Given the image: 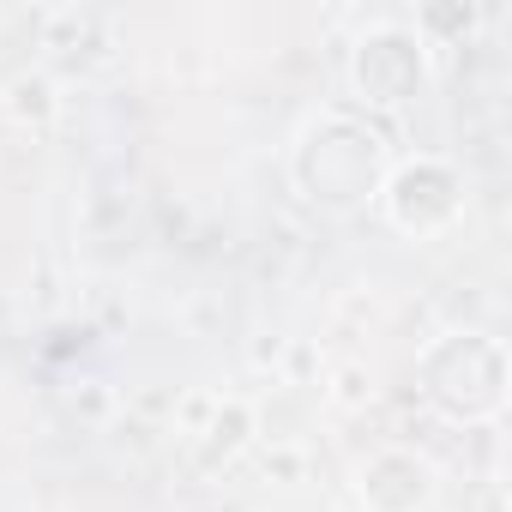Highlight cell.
Returning <instances> with one entry per match:
<instances>
[{
    "mask_svg": "<svg viewBox=\"0 0 512 512\" xmlns=\"http://www.w3.org/2000/svg\"><path fill=\"white\" fill-rule=\"evenodd\" d=\"M392 157H386V133L350 109H326L314 115L296 145H290V181L308 205L320 211H356L368 199H380Z\"/></svg>",
    "mask_w": 512,
    "mask_h": 512,
    "instance_id": "1",
    "label": "cell"
},
{
    "mask_svg": "<svg viewBox=\"0 0 512 512\" xmlns=\"http://www.w3.org/2000/svg\"><path fill=\"white\" fill-rule=\"evenodd\" d=\"M506 344L488 332H440L416 356V392L452 422H494L506 410Z\"/></svg>",
    "mask_w": 512,
    "mask_h": 512,
    "instance_id": "2",
    "label": "cell"
},
{
    "mask_svg": "<svg viewBox=\"0 0 512 512\" xmlns=\"http://www.w3.org/2000/svg\"><path fill=\"white\" fill-rule=\"evenodd\" d=\"M350 91L362 109H404L428 91V43L398 25L380 19L350 43Z\"/></svg>",
    "mask_w": 512,
    "mask_h": 512,
    "instance_id": "3",
    "label": "cell"
},
{
    "mask_svg": "<svg viewBox=\"0 0 512 512\" xmlns=\"http://www.w3.org/2000/svg\"><path fill=\"white\" fill-rule=\"evenodd\" d=\"M380 211H386V223L398 235H416V241L446 235L464 217V169L446 163V157H434V151L404 157L380 181Z\"/></svg>",
    "mask_w": 512,
    "mask_h": 512,
    "instance_id": "4",
    "label": "cell"
},
{
    "mask_svg": "<svg viewBox=\"0 0 512 512\" xmlns=\"http://www.w3.org/2000/svg\"><path fill=\"white\" fill-rule=\"evenodd\" d=\"M356 500L362 512H428L434 464L410 446H380L356 464Z\"/></svg>",
    "mask_w": 512,
    "mask_h": 512,
    "instance_id": "5",
    "label": "cell"
},
{
    "mask_svg": "<svg viewBox=\"0 0 512 512\" xmlns=\"http://www.w3.org/2000/svg\"><path fill=\"white\" fill-rule=\"evenodd\" d=\"M253 434H260V410H253L247 398H211V410H205V422L187 434V458H193V470L199 476H217V470H229V464H241V452L253 446Z\"/></svg>",
    "mask_w": 512,
    "mask_h": 512,
    "instance_id": "6",
    "label": "cell"
},
{
    "mask_svg": "<svg viewBox=\"0 0 512 512\" xmlns=\"http://www.w3.org/2000/svg\"><path fill=\"white\" fill-rule=\"evenodd\" d=\"M0 103H7V115H13L19 127H37V133H43V127L61 115V85H55L49 73H13Z\"/></svg>",
    "mask_w": 512,
    "mask_h": 512,
    "instance_id": "7",
    "label": "cell"
},
{
    "mask_svg": "<svg viewBox=\"0 0 512 512\" xmlns=\"http://www.w3.org/2000/svg\"><path fill=\"white\" fill-rule=\"evenodd\" d=\"M374 368L368 362H338L332 374H326V398L338 404V410H368L374 404Z\"/></svg>",
    "mask_w": 512,
    "mask_h": 512,
    "instance_id": "8",
    "label": "cell"
},
{
    "mask_svg": "<svg viewBox=\"0 0 512 512\" xmlns=\"http://www.w3.org/2000/svg\"><path fill=\"white\" fill-rule=\"evenodd\" d=\"M470 25H476V13H470V7H422L410 31H416V37L434 49V37H464Z\"/></svg>",
    "mask_w": 512,
    "mask_h": 512,
    "instance_id": "9",
    "label": "cell"
},
{
    "mask_svg": "<svg viewBox=\"0 0 512 512\" xmlns=\"http://www.w3.org/2000/svg\"><path fill=\"white\" fill-rule=\"evenodd\" d=\"M211 398H217V392H193V398H181V410H175V428H181V434H193V428L205 422Z\"/></svg>",
    "mask_w": 512,
    "mask_h": 512,
    "instance_id": "10",
    "label": "cell"
},
{
    "mask_svg": "<svg viewBox=\"0 0 512 512\" xmlns=\"http://www.w3.org/2000/svg\"><path fill=\"white\" fill-rule=\"evenodd\" d=\"M302 464H308V458H302V446H284V452H272V458H266V476H302Z\"/></svg>",
    "mask_w": 512,
    "mask_h": 512,
    "instance_id": "11",
    "label": "cell"
},
{
    "mask_svg": "<svg viewBox=\"0 0 512 512\" xmlns=\"http://www.w3.org/2000/svg\"><path fill=\"white\" fill-rule=\"evenodd\" d=\"M73 410H85V416H103V410H109V392H103V386H91L85 398H73Z\"/></svg>",
    "mask_w": 512,
    "mask_h": 512,
    "instance_id": "12",
    "label": "cell"
}]
</instances>
